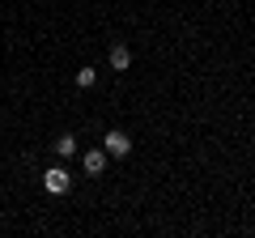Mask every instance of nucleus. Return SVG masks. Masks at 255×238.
Wrapping results in <instances>:
<instances>
[{"label":"nucleus","instance_id":"obj_1","mask_svg":"<svg viewBox=\"0 0 255 238\" xmlns=\"http://www.w3.org/2000/svg\"><path fill=\"white\" fill-rule=\"evenodd\" d=\"M102 149H107V157H128L132 153V140H128V132L111 128L107 136H102Z\"/></svg>","mask_w":255,"mask_h":238},{"label":"nucleus","instance_id":"obj_2","mask_svg":"<svg viewBox=\"0 0 255 238\" xmlns=\"http://www.w3.org/2000/svg\"><path fill=\"white\" fill-rule=\"evenodd\" d=\"M43 187H47L51 196H64L68 187H73V179H68V170H64V166H51V170H43Z\"/></svg>","mask_w":255,"mask_h":238},{"label":"nucleus","instance_id":"obj_3","mask_svg":"<svg viewBox=\"0 0 255 238\" xmlns=\"http://www.w3.org/2000/svg\"><path fill=\"white\" fill-rule=\"evenodd\" d=\"M81 170H85V174H94V179H98V174L107 170V149H90V153L81 157Z\"/></svg>","mask_w":255,"mask_h":238},{"label":"nucleus","instance_id":"obj_4","mask_svg":"<svg viewBox=\"0 0 255 238\" xmlns=\"http://www.w3.org/2000/svg\"><path fill=\"white\" fill-rule=\"evenodd\" d=\"M128 64H132V51H128L124 43H115L111 47V68H115V73H128Z\"/></svg>","mask_w":255,"mask_h":238},{"label":"nucleus","instance_id":"obj_5","mask_svg":"<svg viewBox=\"0 0 255 238\" xmlns=\"http://www.w3.org/2000/svg\"><path fill=\"white\" fill-rule=\"evenodd\" d=\"M55 153H60V157H73L77 153V140L73 136H55Z\"/></svg>","mask_w":255,"mask_h":238},{"label":"nucleus","instance_id":"obj_6","mask_svg":"<svg viewBox=\"0 0 255 238\" xmlns=\"http://www.w3.org/2000/svg\"><path fill=\"white\" fill-rule=\"evenodd\" d=\"M94 81H98V73H94V68H81V73H77V90H90Z\"/></svg>","mask_w":255,"mask_h":238}]
</instances>
